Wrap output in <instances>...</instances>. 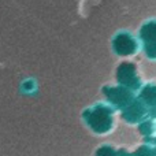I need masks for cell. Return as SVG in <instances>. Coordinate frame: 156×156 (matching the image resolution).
<instances>
[{
    "label": "cell",
    "mask_w": 156,
    "mask_h": 156,
    "mask_svg": "<svg viewBox=\"0 0 156 156\" xmlns=\"http://www.w3.org/2000/svg\"><path fill=\"white\" fill-rule=\"evenodd\" d=\"M85 121L89 129L93 133L101 136L107 134L112 130L115 121H114V111L107 105H96L88 114H85Z\"/></svg>",
    "instance_id": "obj_1"
},
{
    "label": "cell",
    "mask_w": 156,
    "mask_h": 156,
    "mask_svg": "<svg viewBox=\"0 0 156 156\" xmlns=\"http://www.w3.org/2000/svg\"><path fill=\"white\" fill-rule=\"evenodd\" d=\"M147 114V107L143 104V101L133 100L130 104H127L122 111V115L129 123H138L143 122Z\"/></svg>",
    "instance_id": "obj_2"
},
{
    "label": "cell",
    "mask_w": 156,
    "mask_h": 156,
    "mask_svg": "<svg viewBox=\"0 0 156 156\" xmlns=\"http://www.w3.org/2000/svg\"><path fill=\"white\" fill-rule=\"evenodd\" d=\"M107 97L114 105L121 108H125L127 104H130L133 101L132 92H130V89L125 88V86L110 89V92H107Z\"/></svg>",
    "instance_id": "obj_3"
},
{
    "label": "cell",
    "mask_w": 156,
    "mask_h": 156,
    "mask_svg": "<svg viewBox=\"0 0 156 156\" xmlns=\"http://www.w3.org/2000/svg\"><path fill=\"white\" fill-rule=\"evenodd\" d=\"M129 65L130 63H125V65L119 69V73H118L119 82L122 83V86H125V88H127V89L138 88V80H137V77H136L134 69Z\"/></svg>",
    "instance_id": "obj_4"
},
{
    "label": "cell",
    "mask_w": 156,
    "mask_h": 156,
    "mask_svg": "<svg viewBox=\"0 0 156 156\" xmlns=\"http://www.w3.org/2000/svg\"><path fill=\"white\" fill-rule=\"evenodd\" d=\"M114 47H115L116 52H118L119 55H130L136 49L134 41H133L127 34L118 36L115 43H114Z\"/></svg>",
    "instance_id": "obj_5"
},
{
    "label": "cell",
    "mask_w": 156,
    "mask_h": 156,
    "mask_svg": "<svg viewBox=\"0 0 156 156\" xmlns=\"http://www.w3.org/2000/svg\"><path fill=\"white\" fill-rule=\"evenodd\" d=\"M141 100L145 107H156V86H147L141 93Z\"/></svg>",
    "instance_id": "obj_6"
},
{
    "label": "cell",
    "mask_w": 156,
    "mask_h": 156,
    "mask_svg": "<svg viewBox=\"0 0 156 156\" xmlns=\"http://www.w3.org/2000/svg\"><path fill=\"white\" fill-rule=\"evenodd\" d=\"M96 156H118V149H115L110 144H104L97 148Z\"/></svg>",
    "instance_id": "obj_7"
},
{
    "label": "cell",
    "mask_w": 156,
    "mask_h": 156,
    "mask_svg": "<svg viewBox=\"0 0 156 156\" xmlns=\"http://www.w3.org/2000/svg\"><path fill=\"white\" fill-rule=\"evenodd\" d=\"M132 156H155L154 145H141L136 149V152H133Z\"/></svg>",
    "instance_id": "obj_8"
},
{
    "label": "cell",
    "mask_w": 156,
    "mask_h": 156,
    "mask_svg": "<svg viewBox=\"0 0 156 156\" xmlns=\"http://www.w3.org/2000/svg\"><path fill=\"white\" fill-rule=\"evenodd\" d=\"M144 37L148 38L149 44H155L156 45V23H152L147 27V30L144 32Z\"/></svg>",
    "instance_id": "obj_9"
},
{
    "label": "cell",
    "mask_w": 156,
    "mask_h": 156,
    "mask_svg": "<svg viewBox=\"0 0 156 156\" xmlns=\"http://www.w3.org/2000/svg\"><path fill=\"white\" fill-rule=\"evenodd\" d=\"M140 130L141 133H143L144 136H151L152 133H154L155 127H154V123L149 121H143L140 123Z\"/></svg>",
    "instance_id": "obj_10"
},
{
    "label": "cell",
    "mask_w": 156,
    "mask_h": 156,
    "mask_svg": "<svg viewBox=\"0 0 156 156\" xmlns=\"http://www.w3.org/2000/svg\"><path fill=\"white\" fill-rule=\"evenodd\" d=\"M118 156H132V154H129L125 149H121V151H118Z\"/></svg>",
    "instance_id": "obj_11"
},
{
    "label": "cell",
    "mask_w": 156,
    "mask_h": 156,
    "mask_svg": "<svg viewBox=\"0 0 156 156\" xmlns=\"http://www.w3.org/2000/svg\"><path fill=\"white\" fill-rule=\"evenodd\" d=\"M154 152H155V156H156V144L154 145Z\"/></svg>",
    "instance_id": "obj_12"
}]
</instances>
